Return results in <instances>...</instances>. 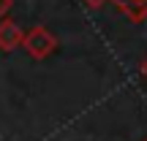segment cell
<instances>
[{
    "mask_svg": "<svg viewBox=\"0 0 147 141\" xmlns=\"http://www.w3.org/2000/svg\"><path fill=\"white\" fill-rule=\"evenodd\" d=\"M139 71H142V76H144V79H147V57H144V60H142V63H139Z\"/></svg>",
    "mask_w": 147,
    "mask_h": 141,
    "instance_id": "8992f818",
    "label": "cell"
},
{
    "mask_svg": "<svg viewBox=\"0 0 147 141\" xmlns=\"http://www.w3.org/2000/svg\"><path fill=\"white\" fill-rule=\"evenodd\" d=\"M144 141H147V138H144Z\"/></svg>",
    "mask_w": 147,
    "mask_h": 141,
    "instance_id": "52a82bcc",
    "label": "cell"
},
{
    "mask_svg": "<svg viewBox=\"0 0 147 141\" xmlns=\"http://www.w3.org/2000/svg\"><path fill=\"white\" fill-rule=\"evenodd\" d=\"M25 33L14 19H3L0 22V52H14L16 46H22Z\"/></svg>",
    "mask_w": 147,
    "mask_h": 141,
    "instance_id": "7a4b0ae2",
    "label": "cell"
},
{
    "mask_svg": "<svg viewBox=\"0 0 147 141\" xmlns=\"http://www.w3.org/2000/svg\"><path fill=\"white\" fill-rule=\"evenodd\" d=\"M84 5H87V8H101V5L106 3V0H82Z\"/></svg>",
    "mask_w": 147,
    "mask_h": 141,
    "instance_id": "5b68a950",
    "label": "cell"
},
{
    "mask_svg": "<svg viewBox=\"0 0 147 141\" xmlns=\"http://www.w3.org/2000/svg\"><path fill=\"white\" fill-rule=\"evenodd\" d=\"M14 8V0H0V22L8 19V11Z\"/></svg>",
    "mask_w": 147,
    "mask_h": 141,
    "instance_id": "277c9868",
    "label": "cell"
},
{
    "mask_svg": "<svg viewBox=\"0 0 147 141\" xmlns=\"http://www.w3.org/2000/svg\"><path fill=\"white\" fill-rule=\"evenodd\" d=\"M25 52L30 54L33 60H47L49 54L57 49V38H55L52 30H47L44 25H36L25 33V41H22Z\"/></svg>",
    "mask_w": 147,
    "mask_h": 141,
    "instance_id": "6da1fadb",
    "label": "cell"
},
{
    "mask_svg": "<svg viewBox=\"0 0 147 141\" xmlns=\"http://www.w3.org/2000/svg\"><path fill=\"white\" fill-rule=\"evenodd\" d=\"M131 22H144L147 19V0H112Z\"/></svg>",
    "mask_w": 147,
    "mask_h": 141,
    "instance_id": "3957f363",
    "label": "cell"
}]
</instances>
